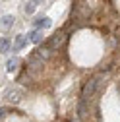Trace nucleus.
<instances>
[{"label":"nucleus","mask_w":120,"mask_h":122,"mask_svg":"<svg viewBox=\"0 0 120 122\" xmlns=\"http://www.w3.org/2000/svg\"><path fill=\"white\" fill-rule=\"evenodd\" d=\"M43 62H45V60H43L37 52H33L31 56H29V60H27V64H29V68H31V70H37L39 66H43Z\"/></svg>","instance_id":"nucleus-5"},{"label":"nucleus","mask_w":120,"mask_h":122,"mask_svg":"<svg viewBox=\"0 0 120 122\" xmlns=\"http://www.w3.org/2000/svg\"><path fill=\"white\" fill-rule=\"evenodd\" d=\"M33 25H35V29H49V27L52 25V21H50V18H47V16H41V18H37V20L33 21Z\"/></svg>","instance_id":"nucleus-4"},{"label":"nucleus","mask_w":120,"mask_h":122,"mask_svg":"<svg viewBox=\"0 0 120 122\" xmlns=\"http://www.w3.org/2000/svg\"><path fill=\"white\" fill-rule=\"evenodd\" d=\"M27 39L31 41V43H35V45H41V43L45 41L43 29H33V31H29V33H27Z\"/></svg>","instance_id":"nucleus-3"},{"label":"nucleus","mask_w":120,"mask_h":122,"mask_svg":"<svg viewBox=\"0 0 120 122\" xmlns=\"http://www.w3.org/2000/svg\"><path fill=\"white\" fill-rule=\"evenodd\" d=\"M20 62H21V60L18 58V56H12V58H8L6 60V70L12 74V72H16L18 70V66H20Z\"/></svg>","instance_id":"nucleus-7"},{"label":"nucleus","mask_w":120,"mask_h":122,"mask_svg":"<svg viewBox=\"0 0 120 122\" xmlns=\"http://www.w3.org/2000/svg\"><path fill=\"white\" fill-rule=\"evenodd\" d=\"M8 112H10V109H8V107H0V120H2Z\"/></svg>","instance_id":"nucleus-12"},{"label":"nucleus","mask_w":120,"mask_h":122,"mask_svg":"<svg viewBox=\"0 0 120 122\" xmlns=\"http://www.w3.org/2000/svg\"><path fill=\"white\" fill-rule=\"evenodd\" d=\"M14 21H16V18H14V16H4L2 20H0V25H2V27H12L14 25Z\"/></svg>","instance_id":"nucleus-10"},{"label":"nucleus","mask_w":120,"mask_h":122,"mask_svg":"<svg viewBox=\"0 0 120 122\" xmlns=\"http://www.w3.org/2000/svg\"><path fill=\"white\" fill-rule=\"evenodd\" d=\"M12 51V41L10 37H0V52H10Z\"/></svg>","instance_id":"nucleus-8"},{"label":"nucleus","mask_w":120,"mask_h":122,"mask_svg":"<svg viewBox=\"0 0 120 122\" xmlns=\"http://www.w3.org/2000/svg\"><path fill=\"white\" fill-rule=\"evenodd\" d=\"M35 6H37L35 0H29V2L23 6V12H25V14H33V12H35Z\"/></svg>","instance_id":"nucleus-11"},{"label":"nucleus","mask_w":120,"mask_h":122,"mask_svg":"<svg viewBox=\"0 0 120 122\" xmlns=\"http://www.w3.org/2000/svg\"><path fill=\"white\" fill-rule=\"evenodd\" d=\"M64 39H66V33H64V31H56V33H54V35H52L47 43H45V45H47L50 51H54L56 47H60V45L64 43Z\"/></svg>","instance_id":"nucleus-2"},{"label":"nucleus","mask_w":120,"mask_h":122,"mask_svg":"<svg viewBox=\"0 0 120 122\" xmlns=\"http://www.w3.org/2000/svg\"><path fill=\"white\" fill-rule=\"evenodd\" d=\"M87 114V101L85 99H80V105H78V116L80 118H85Z\"/></svg>","instance_id":"nucleus-9"},{"label":"nucleus","mask_w":120,"mask_h":122,"mask_svg":"<svg viewBox=\"0 0 120 122\" xmlns=\"http://www.w3.org/2000/svg\"><path fill=\"white\" fill-rule=\"evenodd\" d=\"M101 80H103V74H97V76H93L91 80H87L85 83H83V87H81V99H91L93 95H95V91L99 89V85H101Z\"/></svg>","instance_id":"nucleus-1"},{"label":"nucleus","mask_w":120,"mask_h":122,"mask_svg":"<svg viewBox=\"0 0 120 122\" xmlns=\"http://www.w3.org/2000/svg\"><path fill=\"white\" fill-rule=\"evenodd\" d=\"M27 35H18L16 37V41H14V47H12V51H21L23 47H27Z\"/></svg>","instance_id":"nucleus-6"}]
</instances>
